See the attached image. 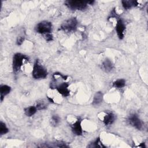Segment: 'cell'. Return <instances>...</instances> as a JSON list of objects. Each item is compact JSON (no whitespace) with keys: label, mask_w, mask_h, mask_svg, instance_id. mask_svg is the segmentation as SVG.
<instances>
[{"label":"cell","mask_w":148,"mask_h":148,"mask_svg":"<svg viewBox=\"0 0 148 148\" xmlns=\"http://www.w3.org/2000/svg\"><path fill=\"white\" fill-rule=\"evenodd\" d=\"M101 68L103 71L106 72H109L111 71L113 68V64L112 62L108 58H106L104 60L101 65Z\"/></svg>","instance_id":"10"},{"label":"cell","mask_w":148,"mask_h":148,"mask_svg":"<svg viewBox=\"0 0 148 148\" xmlns=\"http://www.w3.org/2000/svg\"><path fill=\"white\" fill-rule=\"evenodd\" d=\"M69 84L68 83H62L56 87L57 90L60 94L64 97H67L69 95V90H68Z\"/></svg>","instance_id":"8"},{"label":"cell","mask_w":148,"mask_h":148,"mask_svg":"<svg viewBox=\"0 0 148 148\" xmlns=\"http://www.w3.org/2000/svg\"><path fill=\"white\" fill-rule=\"evenodd\" d=\"M125 29V26L121 20H119L116 24V29L117 34V35L119 39H121L123 38L124 35V31Z\"/></svg>","instance_id":"7"},{"label":"cell","mask_w":148,"mask_h":148,"mask_svg":"<svg viewBox=\"0 0 148 148\" xmlns=\"http://www.w3.org/2000/svg\"><path fill=\"white\" fill-rule=\"evenodd\" d=\"M8 132H9V130L6 127L5 124L1 121L0 122V134L3 135L8 133Z\"/></svg>","instance_id":"18"},{"label":"cell","mask_w":148,"mask_h":148,"mask_svg":"<svg viewBox=\"0 0 148 148\" xmlns=\"http://www.w3.org/2000/svg\"><path fill=\"white\" fill-rule=\"evenodd\" d=\"M77 21L76 18H71L63 23L61 26V29L66 32L74 31L76 28Z\"/></svg>","instance_id":"5"},{"label":"cell","mask_w":148,"mask_h":148,"mask_svg":"<svg viewBox=\"0 0 148 148\" xmlns=\"http://www.w3.org/2000/svg\"><path fill=\"white\" fill-rule=\"evenodd\" d=\"M53 39V35L51 34H48L46 35V40L47 41H51Z\"/></svg>","instance_id":"22"},{"label":"cell","mask_w":148,"mask_h":148,"mask_svg":"<svg viewBox=\"0 0 148 148\" xmlns=\"http://www.w3.org/2000/svg\"><path fill=\"white\" fill-rule=\"evenodd\" d=\"M125 81L124 79H118L115 82H114L113 83V87L116 88L123 87L125 86Z\"/></svg>","instance_id":"16"},{"label":"cell","mask_w":148,"mask_h":148,"mask_svg":"<svg viewBox=\"0 0 148 148\" xmlns=\"http://www.w3.org/2000/svg\"><path fill=\"white\" fill-rule=\"evenodd\" d=\"M47 75V70L43 68L39 62L38 60H36L34 63L32 70V76L34 79H44Z\"/></svg>","instance_id":"1"},{"label":"cell","mask_w":148,"mask_h":148,"mask_svg":"<svg viewBox=\"0 0 148 148\" xmlns=\"http://www.w3.org/2000/svg\"><path fill=\"white\" fill-rule=\"evenodd\" d=\"M122 5L124 9H128L132 7L136 6L138 5V2L136 1L130 0V1H122Z\"/></svg>","instance_id":"12"},{"label":"cell","mask_w":148,"mask_h":148,"mask_svg":"<svg viewBox=\"0 0 148 148\" xmlns=\"http://www.w3.org/2000/svg\"><path fill=\"white\" fill-rule=\"evenodd\" d=\"M51 121H52V124L54 125H56L58 124L60 121V119L58 116L57 115H53L51 117Z\"/></svg>","instance_id":"19"},{"label":"cell","mask_w":148,"mask_h":148,"mask_svg":"<svg viewBox=\"0 0 148 148\" xmlns=\"http://www.w3.org/2000/svg\"><path fill=\"white\" fill-rule=\"evenodd\" d=\"M81 120L78 119L75 123L72 125V130L73 132L76 135H81L83 131L81 125Z\"/></svg>","instance_id":"9"},{"label":"cell","mask_w":148,"mask_h":148,"mask_svg":"<svg viewBox=\"0 0 148 148\" xmlns=\"http://www.w3.org/2000/svg\"><path fill=\"white\" fill-rule=\"evenodd\" d=\"M24 40V38L23 37V36H20L17 38V44L18 45H21L23 42Z\"/></svg>","instance_id":"21"},{"label":"cell","mask_w":148,"mask_h":148,"mask_svg":"<svg viewBox=\"0 0 148 148\" xmlns=\"http://www.w3.org/2000/svg\"><path fill=\"white\" fill-rule=\"evenodd\" d=\"M65 4L72 10H83L87 6V1H66Z\"/></svg>","instance_id":"3"},{"label":"cell","mask_w":148,"mask_h":148,"mask_svg":"<svg viewBox=\"0 0 148 148\" xmlns=\"http://www.w3.org/2000/svg\"><path fill=\"white\" fill-rule=\"evenodd\" d=\"M88 147H105V146L101 142L100 139L97 138L92 144H91Z\"/></svg>","instance_id":"17"},{"label":"cell","mask_w":148,"mask_h":148,"mask_svg":"<svg viewBox=\"0 0 148 148\" xmlns=\"http://www.w3.org/2000/svg\"><path fill=\"white\" fill-rule=\"evenodd\" d=\"M128 121L130 124L138 130H140L142 127V121L136 114H131L128 118Z\"/></svg>","instance_id":"6"},{"label":"cell","mask_w":148,"mask_h":148,"mask_svg":"<svg viewBox=\"0 0 148 148\" xmlns=\"http://www.w3.org/2000/svg\"><path fill=\"white\" fill-rule=\"evenodd\" d=\"M38 110L36 106H30L24 109V112L26 116H33Z\"/></svg>","instance_id":"15"},{"label":"cell","mask_w":148,"mask_h":148,"mask_svg":"<svg viewBox=\"0 0 148 148\" xmlns=\"http://www.w3.org/2000/svg\"><path fill=\"white\" fill-rule=\"evenodd\" d=\"M115 120V116L112 113H107L103 118V123L106 125H111Z\"/></svg>","instance_id":"11"},{"label":"cell","mask_w":148,"mask_h":148,"mask_svg":"<svg viewBox=\"0 0 148 148\" xmlns=\"http://www.w3.org/2000/svg\"><path fill=\"white\" fill-rule=\"evenodd\" d=\"M102 100H103V94L100 91L97 92L94 97L92 103L93 105H98L102 102Z\"/></svg>","instance_id":"13"},{"label":"cell","mask_w":148,"mask_h":148,"mask_svg":"<svg viewBox=\"0 0 148 148\" xmlns=\"http://www.w3.org/2000/svg\"><path fill=\"white\" fill-rule=\"evenodd\" d=\"M28 61V58L21 53H16L14 55L13 58V69L14 72H17L23 65L24 61Z\"/></svg>","instance_id":"2"},{"label":"cell","mask_w":148,"mask_h":148,"mask_svg":"<svg viewBox=\"0 0 148 148\" xmlns=\"http://www.w3.org/2000/svg\"><path fill=\"white\" fill-rule=\"evenodd\" d=\"M36 107L38 110H42V109H45L47 106H46V105L44 102H38L36 103Z\"/></svg>","instance_id":"20"},{"label":"cell","mask_w":148,"mask_h":148,"mask_svg":"<svg viewBox=\"0 0 148 148\" xmlns=\"http://www.w3.org/2000/svg\"><path fill=\"white\" fill-rule=\"evenodd\" d=\"M54 75H59V76H60L63 79H64V80H66V79H67V76H65V75H62L61 73H55L54 74Z\"/></svg>","instance_id":"23"},{"label":"cell","mask_w":148,"mask_h":148,"mask_svg":"<svg viewBox=\"0 0 148 148\" xmlns=\"http://www.w3.org/2000/svg\"><path fill=\"white\" fill-rule=\"evenodd\" d=\"M11 90L10 87L7 85H2L1 86L0 88V92H1V101H3V99L5 95L8 94Z\"/></svg>","instance_id":"14"},{"label":"cell","mask_w":148,"mask_h":148,"mask_svg":"<svg viewBox=\"0 0 148 148\" xmlns=\"http://www.w3.org/2000/svg\"><path fill=\"white\" fill-rule=\"evenodd\" d=\"M51 23L47 21H43L38 23L36 27V31L42 34H50L51 31Z\"/></svg>","instance_id":"4"}]
</instances>
